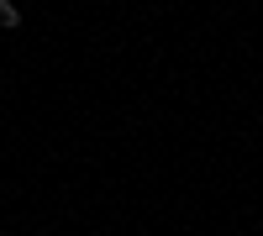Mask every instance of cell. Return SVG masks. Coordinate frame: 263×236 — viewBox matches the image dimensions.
Returning <instances> with one entry per match:
<instances>
[{
  "label": "cell",
  "mask_w": 263,
  "mask_h": 236,
  "mask_svg": "<svg viewBox=\"0 0 263 236\" xmlns=\"http://www.w3.org/2000/svg\"><path fill=\"white\" fill-rule=\"evenodd\" d=\"M16 27H21V11L11 0H0V32H16Z\"/></svg>",
  "instance_id": "1"
},
{
  "label": "cell",
  "mask_w": 263,
  "mask_h": 236,
  "mask_svg": "<svg viewBox=\"0 0 263 236\" xmlns=\"http://www.w3.org/2000/svg\"><path fill=\"white\" fill-rule=\"evenodd\" d=\"M42 236H48V231H42Z\"/></svg>",
  "instance_id": "2"
}]
</instances>
